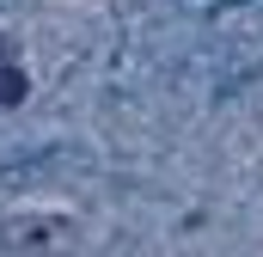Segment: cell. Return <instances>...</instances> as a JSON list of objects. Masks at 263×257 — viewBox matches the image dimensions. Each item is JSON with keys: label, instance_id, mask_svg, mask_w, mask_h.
<instances>
[{"label": "cell", "instance_id": "6da1fadb", "mask_svg": "<svg viewBox=\"0 0 263 257\" xmlns=\"http://www.w3.org/2000/svg\"><path fill=\"white\" fill-rule=\"evenodd\" d=\"M67 214H49V208H25V214H6L0 221V245L12 257H55L67 245Z\"/></svg>", "mask_w": 263, "mask_h": 257}]
</instances>
